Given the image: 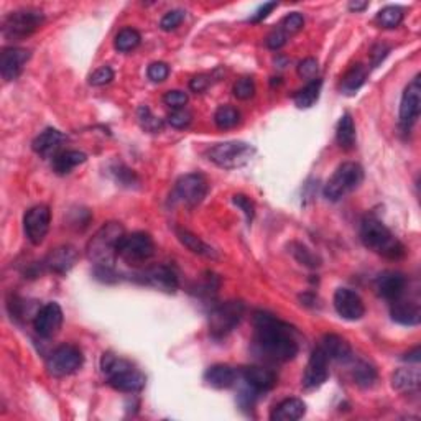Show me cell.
<instances>
[{
  "mask_svg": "<svg viewBox=\"0 0 421 421\" xmlns=\"http://www.w3.org/2000/svg\"><path fill=\"white\" fill-rule=\"evenodd\" d=\"M140 280L145 285L166 291V293H175L176 288H178V276L166 265H156L152 267V269H147L145 272H142Z\"/></svg>",
  "mask_w": 421,
  "mask_h": 421,
  "instance_id": "19",
  "label": "cell"
},
{
  "mask_svg": "<svg viewBox=\"0 0 421 421\" xmlns=\"http://www.w3.org/2000/svg\"><path fill=\"white\" fill-rule=\"evenodd\" d=\"M148 79L153 81V83H163V81L168 78L170 74V68L166 63H161V61H156V63H152L147 69Z\"/></svg>",
  "mask_w": 421,
  "mask_h": 421,
  "instance_id": "42",
  "label": "cell"
},
{
  "mask_svg": "<svg viewBox=\"0 0 421 421\" xmlns=\"http://www.w3.org/2000/svg\"><path fill=\"white\" fill-rule=\"evenodd\" d=\"M126 231L119 222H107L88 242L86 253L95 267H114L119 257V247Z\"/></svg>",
  "mask_w": 421,
  "mask_h": 421,
  "instance_id": "3",
  "label": "cell"
},
{
  "mask_svg": "<svg viewBox=\"0 0 421 421\" xmlns=\"http://www.w3.org/2000/svg\"><path fill=\"white\" fill-rule=\"evenodd\" d=\"M375 290L382 298L395 301L403 296L406 290V276L400 272L387 270L380 274L375 280Z\"/></svg>",
  "mask_w": 421,
  "mask_h": 421,
  "instance_id": "20",
  "label": "cell"
},
{
  "mask_svg": "<svg viewBox=\"0 0 421 421\" xmlns=\"http://www.w3.org/2000/svg\"><path fill=\"white\" fill-rule=\"evenodd\" d=\"M163 100L173 111L175 109H183L186 102H188V94L183 93V91H168V93L165 94Z\"/></svg>",
  "mask_w": 421,
  "mask_h": 421,
  "instance_id": "46",
  "label": "cell"
},
{
  "mask_svg": "<svg viewBox=\"0 0 421 421\" xmlns=\"http://www.w3.org/2000/svg\"><path fill=\"white\" fill-rule=\"evenodd\" d=\"M83 352L76 346L65 344L56 347L46 361V368L53 377H66L78 372L83 366Z\"/></svg>",
  "mask_w": 421,
  "mask_h": 421,
  "instance_id": "9",
  "label": "cell"
},
{
  "mask_svg": "<svg viewBox=\"0 0 421 421\" xmlns=\"http://www.w3.org/2000/svg\"><path fill=\"white\" fill-rule=\"evenodd\" d=\"M253 344L263 359L272 362H288L298 354V341L293 328L274 314L258 311L253 316Z\"/></svg>",
  "mask_w": 421,
  "mask_h": 421,
  "instance_id": "1",
  "label": "cell"
},
{
  "mask_svg": "<svg viewBox=\"0 0 421 421\" xmlns=\"http://www.w3.org/2000/svg\"><path fill=\"white\" fill-rule=\"evenodd\" d=\"M243 316V303L241 301H226L214 306L209 313V333L214 338H224L241 323Z\"/></svg>",
  "mask_w": 421,
  "mask_h": 421,
  "instance_id": "8",
  "label": "cell"
},
{
  "mask_svg": "<svg viewBox=\"0 0 421 421\" xmlns=\"http://www.w3.org/2000/svg\"><path fill=\"white\" fill-rule=\"evenodd\" d=\"M61 324H63V309H61V306L58 303H46L36 313L33 328H35L38 336L50 339L58 334Z\"/></svg>",
  "mask_w": 421,
  "mask_h": 421,
  "instance_id": "15",
  "label": "cell"
},
{
  "mask_svg": "<svg viewBox=\"0 0 421 421\" xmlns=\"http://www.w3.org/2000/svg\"><path fill=\"white\" fill-rule=\"evenodd\" d=\"M334 308L347 321H359L366 314V306L361 296L349 288H338L334 293Z\"/></svg>",
  "mask_w": 421,
  "mask_h": 421,
  "instance_id": "16",
  "label": "cell"
},
{
  "mask_svg": "<svg viewBox=\"0 0 421 421\" xmlns=\"http://www.w3.org/2000/svg\"><path fill=\"white\" fill-rule=\"evenodd\" d=\"M394 387L399 392L418 390L420 372L416 368H400L394 375Z\"/></svg>",
  "mask_w": 421,
  "mask_h": 421,
  "instance_id": "32",
  "label": "cell"
},
{
  "mask_svg": "<svg viewBox=\"0 0 421 421\" xmlns=\"http://www.w3.org/2000/svg\"><path fill=\"white\" fill-rule=\"evenodd\" d=\"M321 86H323V81L319 78H316L313 81H309L308 84L305 86L303 89H300L298 93L295 94V104L298 105L300 109H308V107H313V105L318 102L319 99V93H321Z\"/></svg>",
  "mask_w": 421,
  "mask_h": 421,
  "instance_id": "31",
  "label": "cell"
},
{
  "mask_svg": "<svg viewBox=\"0 0 421 421\" xmlns=\"http://www.w3.org/2000/svg\"><path fill=\"white\" fill-rule=\"evenodd\" d=\"M100 368L107 379V384L119 392L137 394L145 387V375L126 359L116 357L112 354H104Z\"/></svg>",
  "mask_w": 421,
  "mask_h": 421,
  "instance_id": "4",
  "label": "cell"
},
{
  "mask_svg": "<svg viewBox=\"0 0 421 421\" xmlns=\"http://www.w3.org/2000/svg\"><path fill=\"white\" fill-rule=\"evenodd\" d=\"M51 224V213L50 208L45 204L33 206L32 209L27 210L25 218H23V229H25V236L33 246H40L45 241L48 231H50Z\"/></svg>",
  "mask_w": 421,
  "mask_h": 421,
  "instance_id": "12",
  "label": "cell"
},
{
  "mask_svg": "<svg viewBox=\"0 0 421 421\" xmlns=\"http://www.w3.org/2000/svg\"><path fill=\"white\" fill-rule=\"evenodd\" d=\"M241 377L246 387H248L257 395L270 392L276 385V380H279V377L272 368L260 366L243 367L241 370Z\"/></svg>",
  "mask_w": 421,
  "mask_h": 421,
  "instance_id": "17",
  "label": "cell"
},
{
  "mask_svg": "<svg viewBox=\"0 0 421 421\" xmlns=\"http://www.w3.org/2000/svg\"><path fill=\"white\" fill-rule=\"evenodd\" d=\"M255 94V84L252 78H241L234 84V95L241 100H247Z\"/></svg>",
  "mask_w": 421,
  "mask_h": 421,
  "instance_id": "39",
  "label": "cell"
},
{
  "mask_svg": "<svg viewBox=\"0 0 421 421\" xmlns=\"http://www.w3.org/2000/svg\"><path fill=\"white\" fill-rule=\"evenodd\" d=\"M361 241L367 248L379 255L399 260L405 257V246L396 239L384 222L374 216H366L361 222Z\"/></svg>",
  "mask_w": 421,
  "mask_h": 421,
  "instance_id": "2",
  "label": "cell"
},
{
  "mask_svg": "<svg viewBox=\"0 0 421 421\" xmlns=\"http://www.w3.org/2000/svg\"><path fill=\"white\" fill-rule=\"evenodd\" d=\"M30 51L25 48H6L0 55V73L6 81H13L22 74L23 68L30 60Z\"/></svg>",
  "mask_w": 421,
  "mask_h": 421,
  "instance_id": "18",
  "label": "cell"
},
{
  "mask_svg": "<svg viewBox=\"0 0 421 421\" xmlns=\"http://www.w3.org/2000/svg\"><path fill=\"white\" fill-rule=\"evenodd\" d=\"M306 413V405L300 399H286L279 403L272 411L270 420L274 421H296L303 418Z\"/></svg>",
  "mask_w": 421,
  "mask_h": 421,
  "instance_id": "26",
  "label": "cell"
},
{
  "mask_svg": "<svg viewBox=\"0 0 421 421\" xmlns=\"http://www.w3.org/2000/svg\"><path fill=\"white\" fill-rule=\"evenodd\" d=\"M318 71H319L318 61L313 58H306L298 65V74L305 79H311V81L316 79L318 78Z\"/></svg>",
  "mask_w": 421,
  "mask_h": 421,
  "instance_id": "44",
  "label": "cell"
},
{
  "mask_svg": "<svg viewBox=\"0 0 421 421\" xmlns=\"http://www.w3.org/2000/svg\"><path fill=\"white\" fill-rule=\"evenodd\" d=\"M403 20V11L396 6H389L377 13V22L384 28H396Z\"/></svg>",
  "mask_w": 421,
  "mask_h": 421,
  "instance_id": "35",
  "label": "cell"
},
{
  "mask_svg": "<svg viewBox=\"0 0 421 421\" xmlns=\"http://www.w3.org/2000/svg\"><path fill=\"white\" fill-rule=\"evenodd\" d=\"M140 33L137 30H133V28H123L116 36V50L121 53L132 51L140 45Z\"/></svg>",
  "mask_w": 421,
  "mask_h": 421,
  "instance_id": "34",
  "label": "cell"
},
{
  "mask_svg": "<svg viewBox=\"0 0 421 421\" xmlns=\"http://www.w3.org/2000/svg\"><path fill=\"white\" fill-rule=\"evenodd\" d=\"M208 86H209V78L206 74L194 76L189 83V88L191 91H194V93H203V91L208 89Z\"/></svg>",
  "mask_w": 421,
  "mask_h": 421,
  "instance_id": "51",
  "label": "cell"
},
{
  "mask_svg": "<svg viewBox=\"0 0 421 421\" xmlns=\"http://www.w3.org/2000/svg\"><path fill=\"white\" fill-rule=\"evenodd\" d=\"M45 22V15L36 8H22L8 13L2 23V33L7 40H20L32 35Z\"/></svg>",
  "mask_w": 421,
  "mask_h": 421,
  "instance_id": "7",
  "label": "cell"
},
{
  "mask_svg": "<svg viewBox=\"0 0 421 421\" xmlns=\"http://www.w3.org/2000/svg\"><path fill=\"white\" fill-rule=\"evenodd\" d=\"M255 155V148L246 142L218 143L209 150V160L219 168L236 170L247 165Z\"/></svg>",
  "mask_w": 421,
  "mask_h": 421,
  "instance_id": "6",
  "label": "cell"
},
{
  "mask_svg": "<svg viewBox=\"0 0 421 421\" xmlns=\"http://www.w3.org/2000/svg\"><path fill=\"white\" fill-rule=\"evenodd\" d=\"M296 247H298V250H293V253L301 263H305V265H308V267H318L319 265L318 258H316L313 253H311L305 246H300V243H296Z\"/></svg>",
  "mask_w": 421,
  "mask_h": 421,
  "instance_id": "48",
  "label": "cell"
},
{
  "mask_svg": "<svg viewBox=\"0 0 421 421\" xmlns=\"http://www.w3.org/2000/svg\"><path fill=\"white\" fill-rule=\"evenodd\" d=\"M208 189H209L208 180H206L203 175L189 173L181 176V178L176 181L175 194L176 198H178L181 203H185L186 206H196L206 198Z\"/></svg>",
  "mask_w": 421,
  "mask_h": 421,
  "instance_id": "13",
  "label": "cell"
},
{
  "mask_svg": "<svg viewBox=\"0 0 421 421\" xmlns=\"http://www.w3.org/2000/svg\"><path fill=\"white\" fill-rule=\"evenodd\" d=\"M88 160L86 153L78 150H66L61 152L58 155L53 156V170L58 175H68L71 170H74L76 166L83 165Z\"/></svg>",
  "mask_w": 421,
  "mask_h": 421,
  "instance_id": "28",
  "label": "cell"
},
{
  "mask_svg": "<svg viewBox=\"0 0 421 421\" xmlns=\"http://www.w3.org/2000/svg\"><path fill=\"white\" fill-rule=\"evenodd\" d=\"M363 180V170L359 163L354 161H347L338 166V170L334 171L331 178L328 180V183L324 185L323 194L324 198L329 201H339L344 196L352 193L354 189H357L361 186Z\"/></svg>",
  "mask_w": 421,
  "mask_h": 421,
  "instance_id": "5",
  "label": "cell"
},
{
  "mask_svg": "<svg viewBox=\"0 0 421 421\" xmlns=\"http://www.w3.org/2000/svg\"><path fill=\"white\" fill-rule=\"evenodd\" d=\"M193 121V116H191L189 111L186 109H175L173 112L168 116V123L175 128H186Z\"/></svg>",
  "mask_w": 421,
  "mask_h": 421,
  "instance_id": "41",
  "label": "cell"
},
{
  "mask_svg": "<svg viewBox=\"0 0 421 421\" xmlns=\"http://www.w3.org/2000/svg\"><path fill=\"white\" fill-rule=\"evenodd\" d=\"M63 133L56 128H46L32 143V148L41 156H53L63 142Z\"/></svg>",
  "mask_w": 421,
  "mask_h": 421,
  "instance_id": "25",
  "label": "cell"
},
{
  "mask_svg": "<svg viewBox=\"0 0 421 421\" xmlns=\"http://www.w3.org/2000/svg\"><path fill=\"white\" fill-rule=\"evenodd\" d=\"M185 15H186V13L183 11L166 12L163 15V18H161V22H160L161 30L171 32V30H175V28H178L181 25V22L185 20Z\"/></svg>",
  "mask_w": 421,
  "mask_h": 421,
  "instance_id": "40",
  "label": "cell"
},
{
  "mask_svg": "<svg viewBox=\"0 0 421 421\" xmlns=\"http://www.w3.org/2000/svg\"><path fill=\"white\" fill-rule=\"evenodd\" d=\"M276 7H279V4H276V2H269V4H263V6H262L260 8H258V11H257L255 13H253V15H252V18H250V22H252V23L262 22V20H263V18H267V17H269V15H270V13H272V12H274Z\"/></svg>",
  "mask_w": 421,
  "mask_h": 421,
  "instance_id": "49",
  "label": "cell"
},
{
  "mask_svg": "<svg viewBox=\"0 0 421 421\" xmlns=\"http://www.w3.org/2000/svg\"><path fill=\"white\" fill-rule=\"evenodd\" d=\"M234 204L237 206V208L242 209V213L246 214L247 221L250 222L253 218H255V204H253V201L250 198H247L246 194H236L232 198Z\"/></svg>",
  "mask_w": 421,
  "mask_h": 421,
  "instance_id": "43",
  "label": "cell"
},
{
  "mask_svg": "<svg viewBox=\"0 0 421 421\" xmlns=\"http://www.w3.org/2000/svg\"><path fill=\"white\" fill-rule=\"evenodd\" d=\"M239 121H241V114H239L237 109L232 107V105H221L216 114H214V122H216V126L222 128V131L236 127Z\"/></svg>",
  "mask_w": 421,
  "mask_h": 421,
  "instance_id": "33",
  "label": "cell"
},
{
  "mask_svg": "<svg viewBox=\"0 0 421 421\" xmlns=\"http://www.w3.org/2000/svg\"><path fill=\"white\" fill-rule=\"evenodd\" d=\"M390 313L394 321L403 324V326H416L421 321V309L416 301H405L401 298L395 300Z\"/></svg>",
  "mask_w": 421,
  "mask_h": 421,
  "instance_id": "21",
  "label": "cell"
},
{
  "mask_svg": "<svg viewBox=\"0 0 421 421\" xmlns=\"http://www.w3.org/2000/svg\"><path fill=\"white\" fill-rule=\"evenodd\" d=\"M420 347H415L413 351H411L410 354H406V361H411V362H420Z\"/></svg>",
  "mask_w": 421,
  "mask_h": 421,
  "instance_id": "52",
  "label": "cell"
},
{
  "mask_svg": "<svg viewBox=\"0 0 421 421\" xmlns=\"http://www.w3.org/2000/svg\"><path fill=\"white\" fill-rule=\"evenodd\" d=\"M329 377V357L321 347H316L311 354L303 375V387L308 390L319 389Z\"/></svg>",
  "mask_w": 421,
  "mask_h": 421,
  "instance_id": "14",
  "label": "cell"
},
{
  "mask_svg": "<svg viewBox=\"0 0 421 421\" xmlns=\"http://www.w3.org/2000/svg\"><path fill=\"white\" fill-rule=\"evenodd\" d=\"M367 79V68L363 65H354L351 69L344 74L342 83H341V91L344 94L352 95L356 94L359 89L362 88L363 83Z\"/></svg>",
  "mask_w": 421,
  "mask_h": 421,
  "instance_id": "30",
  "label": "cell"
},
{
  "mask_svg": "<svg viewBox=\"0 0 421 421\" xmlns=\"http://www.w3.org/2000/svg\"><path fill=\"white\" fill-rule=\"evenodd\" d=\"M421 111V84L420 76H415L406 86L400 102V127L403 132H410L420 117Z\"/></svg>",
  "mask_w": 421,
  "mask_h": 421,
  "instance_id": "11",
  "label": "cell"
},
{
  "mask_svg": "<svg viewBox=\"0 0 421 421\" xmlns=\"http://www.w3.org/2000/svg\"><path fill=\"white\" fill-rule=\"evenodd\" d=\"M137 117H138V122H140L142 128L147 132H158V131H161V127H163V122H161L158 117L153 116L152 111L147 107V105H140V107H138Z\"/></svg>",
  "mask_w": 421,
  "mask_h": 421,
  "instance_id": "37",
  "label": "cell"
},
{
  "mask_svg": "<svg viewBox=\"0 0 421 421\" xmlns=\"http://www.w3.org/2000/svg\"><path fill=\"white\" fill-rule=\"evenodd\" d=\"M286 40H288L286 33L283 30H280V28H276V30H274L269 36H267L265 43L270 50H280V48L286 43Z\"/></svg>",
  "mask_w": 421,
  "mask_h": 421,
  "instance_id": "47",
  "label": "cell"
},
{
  "mask_svg": "<svg viewBox=\"0 0 421 421\" xmlns=\"http://www.w3.org/2000/svg\"><path fill=\"white\" fill-rule=\"evenodd\" d=\"M305 25V18L301 13L295 12L290 13V15H286L283 20L280 23V30H283L286 33V36L295 35V33H298L301 28Z\"/></svg>",
  "mask_w": 421,
  "mask_h": 421,
  "instance_id": "38",
  "label": "cell"
},
{
  "mask_svg": "<svg viewBox=\"0 0 421 421\" xmlns=\"http://www.w3.org/2000/svg\"><path fill=\"white\" fill-rule=\"evenodd\" d=\"M387 53H389V46L387 45H375L374 48H372L370 58H372V66H374V68H377V66L384 61Z\"/></svg>",
  "mask_w": 421,
  "mask_h": 421,
  "instance_id": "50",
  "label": "cell"
},
{
  "mask_svg": "<svg viewBox=\"0 0 421 421\" xmlns=\"http://www.w3.org/2000/svg\"><path fill=\"white\" fill-rule=\"evenodd\" d=\"M175 232H176V237L180 239V242L183 243L186 248H189L193 253H198V255L206 258H218L216 250H214L210 246H208L204 241H201L198 236H194L193 232L186 231V229H181V227H176Z\"/></svg>",
  "mask_w": 421,
  "mask_h": 421,
  "instance_id": "27",
  "label": "cell"
},
{
  "mask_svg": "<svg viewBox=\"0 0 421 421\" xmlns=\"http://www.w3.org/2000/svg\"><path fill=\"white\" fill-rule=\"evenodd\" d=\"M76 260H78V252H76V248L71 246H63L55 248V250L46 257L45 263L48 269L56 272V274H66V272L73 269Z\"/></svg>",
  "mask_w": 421,
  "mask_h": 421,
  "instance_id": "22",
  "label": "cell"
},
{
  "mask_svg": "<svg viewBox=\"0 0 421 421\" xmlns=\"http://www.w3.org/2000/svg\"><path fill=\"white\" fill-rule=\"evenodd\" d=\"M326 356L329 357V361L334 359V361H341V362H347L352 359V349L349 346V342L346 339L338 336V334H328V336L323 338L321 346Z\"/></svg>",
  "mask_w": 421,
  "mask_h": 421,
  "instance_id": "24",
  "label": "cell"
},
{
  "mask_svg": "<svg viewBox=\"0 0 421 421\" xmlns=\"http://www.w3.org/2000/svg\"><path fill=\"white\" fill-rule=\"evenodd\" d=\"M367 6H368L367 2H351L349 4V8H351V11L361 12V11H363V8H367Z\"/></svg>",
  "mask_w": 421,
  "mask_h": 421,
  "instance_id": "53",
  "label": "cell"
},
{
  "mask_svg": "<svg viewBox=\"0 0 421 421\" xmlns=\"http://www.w3.org/2000/svg\"><path fill=\"white\" fill-rule=\"evenodd\" d=\"M237 379L239 374L236 368L226 366V363H216V366L209 367L204 374V380L214 389H229L236 384Z\"/></svg>",
  "mask_w": 421,
  "mask_h": 421,
  "instance_id": "23",
  "label": "cell"
},
{
  "mask_svg": "<svg viewBox=\"0 0 421 421\" xmlns=\"http://www.w3.org/2000/svg\"><path fill=\"white\" fill-rule=\"evenodd\" d=\"M352 374L356 384L361 387H370L374 385V382L377 380V370L367 362H357Z\"/></svg>",
  "mask_w": 421,
  "mask_h": 421,
  "instance_id": "36",
  "label": "cell"
},
{
  "mask_svg": "<svg viewBox=\"0 0 421 421\" xmlns=\"http://www.w3.org/2000/svg\"><path fill=\"white\" fill-rule=\"evenodd\" d=\"M114 79V71L111 66H102V68L95 69L93 74H91L89 83L93 86H105L109 84Z\"/></svg>",
  "mask_w": 421,
  "mask_h": 421,
  "instance_id": "45",
  "label": "cell"
},
{
  "mask_svg": "<svg viewBox=\"0 0 421 421\" xmlns=\"http://www.w3.org/2000/svg\"><path fill=\"white\" fill-rule=\"evenodd\" d=\"M336 138L338 143L341 145L344 150H352L356 147V126H354V121L351 117V114L346 112L344 116L339 119L338 127H336Z\"/></svg>",
  "mask_w": 421,
  "mask_h": 421,
  "instance_id": "29",
  "label": "cell"
},
{
  "mask_svg": "<svg viewBox=\"0 0 421 421\" xmlns=\"http://www.w3.org/2000/svg\"><path fill=\"white\" fill-rule=\"evenodd\" d=\"M155 253V243L150 234L133 232L126 234L119 247V257L128 263H142L153 257Z\"/></svg>",
  "mask_w": 421,
  "mask_h": 421,
  "instance_id": "10",
  "label": "cell"
}]
</instances>
